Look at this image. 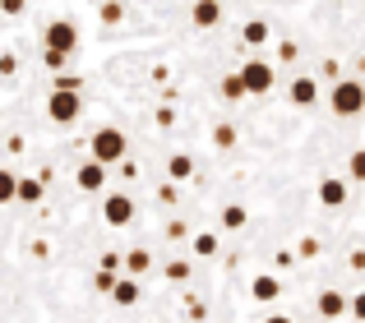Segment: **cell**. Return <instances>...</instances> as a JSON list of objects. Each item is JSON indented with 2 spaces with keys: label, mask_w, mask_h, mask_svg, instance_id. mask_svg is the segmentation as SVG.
Segmentation results:
<instances>
[{
  "label": "cell",
  "mask_w": 365,
  "mask_h": 323,
  "mask_svg": "<svg viewBox=\"0 0 365 323\" xmlns=\"http://www.w3.org/2000/svg\"><path fill=\"white\" fill-rule=\"evenodd\" d=\"M333 111H338V116H361L365 111V83L361 79H338L333 83Z\"/></svg>",
  "instance_id": "obj_1"
},
{
  "label": "cell",
  "mask_w": 365,
  "mask_h": 323,
  "mask_svg": "<svg viewBox=\"0 0 365 323\" xmlns=\"http://www.w3.org/2000/svg\"><path fill=\"white\" fill-rule=\"evenodd\" d=\"M125 134L120 129H98V134H93V162H102V166H116V162H125Z\"/></svg>",
  "instance_id": "obj_2"
},
{
  "label": "cell",
  "mask_w": 365,
  "mask_h": 323,
  "mask_svg": "<svg viewBox=\"0 0 365 323\" xmlns=\"http://www.w3.org/2000/svg\"><path fill=\"white\" fill-rule=\"evenodd\" d=\"M241 79H245L250 97H268L277 74H273V65H268V60H245V65H241Z\"/></svg>",
  "instance_id": "obj_3"
},
{
  "label": "cell",
  "mask_w": 365,
  "mask_h": 323,
  "mask_svg": "<svg viewBox=\"0 0 365 323\" xmlns=\"http://www.w3.org/2000/svg\"><path fill=\"white\" fill-rule=\"evenodd\" d=\"M79 111H83L79 92H61V88H56L51 102H46V116H51L56 125H70V120H79Z\"/></svg>",
  "instance_id": "obj_4"
},
{
  "label": "cell",
  "mask_w": 365,
  "mask_h": 323,
  "mask_svg": "<svg viewBox=\"0 0 365 323\" xmlns=\"http://www.w3.org/2000/svg\"><path fill=\"white\" fill-rule=\"evenodd\" d=\"M46 51H65V55H74V51H79V28L65 23V18H56V23L46 28Z\"/></svg>",
  "instance_id": "obj_5"
},
{
  "label": "cell",
  "mask_w": 365,
  "mask_h": 323,
  "mask_svg": "<svg viewBox=\"0 0 365 323\" xmlns=\"http://www.w3.org/2000/svg\"><path fill=\"white\" fill-rule=\"evenodd\" d=\"M102 217H107V226H130L134 203H130L125 194H107V203H102Z\"/></svg>",
  "instance_id": "obj_6"
},
{
  "label": "cell",
  "mask_w": 365,
  "mask_h": 323,
  "mask_svg": "<svg viewBox=\"0 0 365 323\" xmlns=\"http://www.w3.org/2000/svg\"><path fill=\"white\" fill-rule=\"evenodd\" d=\"M287 97H292L296 107H314V102H319V83H314L310 74H296L292 88H287Z\"/></svg>",
  "instance_id": "obj_7"
},
{
  "label": "cell",
  "mask_w": 365,
  "mask_h": 323,
  "mask_svg": "<svg viewBox=\"0 0 365 323\" xmlns=\"http://www.w3.org/2000/svg\"><path fill=\"white\" fill-rule=\"evenodd\" d=\"M74 180H79V189H88V194H98V189L107 185V166H102V162H83V166L74 171Z\"/></svg>",
  "instance_id": "obj_8"
},
{
  "label": "cell",
  "mask_w": 365,
  "mask_h": 323,
  "mask_svg": "<svg viewBox=\"0 0 365 323\" xmlns=\"http://www.w3.org/2000/svg\"><path fill=\"white\" fill-rule=\"evenodd\" d=\"M314 309H319L324 319H342V314H347L351 305H347V296H342V291H333V287H329V291H319V300H314Z\"/></svg>",
  "instance_id": "obj_9"
},
{
  "label": "cell",
  "mask_w": 365,
  "mask_h": 323,
  "mask_svg": "<svg viewBox=\"0 0 365 323\" xmlns=\"http://www.w3.org/2000/svg\"><path fill=\"white\" fill-rule=\"evenodd\" d=\"M319 203H324V208H342V203H347V185H342L338 176L319 180Z\"/></svg>",
  "instance_id": "obj_10"
},
{
  "label": "cell",
  "mask_w": 365,
  "mask_h": 323,
  "mask_svg": "<svg viewBox=\"0 0 365 323\" xmlns=\"http://www.w3.org/2000/svg\"><path fill=\"white\" fill-rule=\"evenodd\" d=\"M190 18H195L199 28H217V23H222V0H199Z\"/></svg>",
  "instance_id": "obj_11"
},
{
  "label": "cell",
  "mask_w": 365,
  "mask_h": 323,
  "mask_svg": "<svg viewBox=\"0 0 365 323\" xmlns=\"http://www.w3.org/2000/svg\"><path fill=\"white\" fill-rule=\"evenodd\" d=\"M139 296H143V291H139V282H134V277H120V282H116V287H111V300H116V305H120V309H130V305H139Z\"/></svg>",
  "instance_id": "obj_12"
},
{
  "label": "cell",
  "mask_w": 365,
  "mask_h": 323,
  "mask_svg": "<svg viewBox=\"0 0 365 323\" xmlns=\"http://www.w3.org/2000/svg\"><path fill=\"white\" fill-rule=\"evenodd\" d=\"M217 92H222V102H241V97H250V88H245L241 70H236V74H227V79L217 83Z\"/></svg>",
  "instance_id": "obj_13"
},
{
  "label": "cell",
  "mask_w": 365,
  "mask_h": 323,
  "mask_svg": "<svg viewBox=\"0 0 365 323\" xmlns=\"http://www.w3.org/2000/svg\"><path fill=\"white\" fill-rule=\"evenodd\" d=\"M167 176H171V180H176V185H185V180H190V176H195V162H190L185 153H176V157H171V162H167Z\"/></svg>",
  "instance_id": "obj_14"
},
{
  "label": "cell",
  "mask_w": 365,
  "mask_h": 323,
  "mask_svg": "<svg viewBox=\"0 0 365 323\" xmlns=\"http://www.w3.org/2000/svg\"><path fill=\"white\" fill-rule=\"evenodd\" d=\"M268 33H273V28H268L264 18H250V23L241 28V37H245L250 46H264V42H268Z\"/></svg>",
  "instance_id": "obj_15"
},
{
  "label": "cell",
  "mask_w": 365,
  "mask_h": 323,
  "mask_svg": "<svg viewBox=\"0 0 365 323\" xmlns=\"http://www.w3.org/2000/svg\"><path fill=\"white\" fill-rule=\"evenodd\" d=\"M250 291H255V300H277V296H282V282H277V277H255Z\"/></svg>",
  "instance_id": "obj_16"
},
{
  "label": "cell",
  "mask_w": 365,
  "mask_h": 323,
  "mask_svg": "<svg viewBox=\"0 0 365 323\" xmlns=\"http://www.w3.org/2000/svg\"><path fill=\"white\" fill-rule=\"evenodd\" d=\"M125 268H130L134 277H143V272L153 268V254L148 250H130V254H125Z\"/></svg>",
  "instance_id": "obj_17"
},
{
  "label": "cell",
  "mask_w": 365,
  "mask_h": 323,
  "mask_svg": "<svg viewBox=\"0 0 365 323\" xmlns=\"http://www.w3.org/2000/svg\"><path fill=\"white\" fill-rule=\"evenodd\" d=\"M19 180H24V176H14V171H0V203H14V198H19Z\"/></svg>",
  "instance_id": "obj_18"
},
{
  "label": "cell",
  "mask_w": 365,
  "mask_h": 323,
  "mask_svg": "<svg viewBox=\"0 0 365 323\" xmlns=\"http://www.w3.org/2000/svg\"><path fill=\"white\" fill-rule=\"evenodd\" d=\"M245 208L241 203H232V208H222V226H227V231H241V226H245Z\"/></svg>",
  "instance_id": "obj_19"
},
{
  "label": "cell",
  "mask_w": 365,
  "mask_h": 323,
  "mask_svg": "<svg viewBox=\"0 0 365 323\" xmlns=\"http://www.w3.org/2000/svg\"><path fill=\"white\" fill-rule=\"evenodd\" d=\"M19 198H24V203H37V198H42V180H19Z\"/></svg>",
  "instance_id": "obj_20"
},
{
  "label": "cell",
  "mask_w": 365,
  "mask_h": 323,
  "mask_svg": "<svg viewBox=\"0 0 365 323\" xmlns=\"http://www.w3.org/2000/svg\"><path fill=\"white\" fill-rule=\"evenodd\" d=\"M347 176L351 180H365V148H356V153L347 157Z\"/></svg>",
  "instance_id": "obj_21"
},
{
  "label": "cell",
  "mask_w": 365,
  "mask_h": 323,
  "mask_svg": "<svg viewBox=\"0 0 365 323\" xmlns=\"http://www.w3.org/2000/svg\"><path fill=\"white\" fill-rule=\"evenodd\" d=\"M46 70L65 74V70H70V55H65V51H46Z\"/></svg>",
  "instance_id": "obj_22"
},
{
  "label": "cell",
  "mask_w": 365,
  "mask_h": 323,
  "mask_svg": "<svg viewBox=\"0 0 365 323\" xmlns=\"http://www.w3.org/2000/svg\"><path fill=\"white\" fill-rule=\"evenodd\" d=\"M195 254L213 259V254H217V235H199V240H195Z\"/></svg>",
  "instance_id": "obj_23"
},
{
  "label": "cell",
  "mask_w": 365,
  "mask_h": 323,
  "mask_svg": "<svg viewBox=\"0 0 365 323\" xmlns=\"http://www.w3.org/2000/svg\"><path fill=\"white\" fill-rule=\"evenodd\" d=\"M213 144H217V148H232V144H236V129H232V125H217V129H213Z\"/></svg>",
  "instance_id": "obj_24"
},
{
  "label": "cell",
  "mask_w": 365,
  "mask_h": 323,
  "mask_svg": "<svg viewBox=\"0 0 365 323\" xmlns=\"http://www.w3.org/2000/svg\"><path fill=\"white\" fill-rule=\"evenodd\" d=\"M167 277H171V282H185V277H190V263H185V259H171V263H167Z\"/></svg>",
  "instance_id": "obj_25"
},
{
  "label": "cell",
  "mask_w": 365,
  "mask_h": 323,
  "mask_svg": "<svg viewBox=\"0 0 365 323\" xmlns=\"http://www.w3.org/2000/svg\"><path fill=\"white\" fill-rule=\"evenodd\" d=\"M120 14H125V9L116 5V0H107V5H102V23H120Z\"/></svg>",
  "instance_id": "obj_26"
},
{
  "label": "cell",
  "mask_w": 365,
  "mask_h": 323,
  "mask_svg": "<svg viewBox=\"0 0 365 323\" xmlns=\"http://www.w3.org/2000/svg\"><path fill=\"white\" fill-rule=\"evenodd\" d=\"M116 272H98V277H93V287H98V291H107V296H111V287H116Z\"/></svg>",
  "instance_id": "obj_27"
},
{
  "label": "cell",
  "mask_w": 365,
  "mask_h": 323,
  "mask_svg": "<svg viewBox=\"0 0 365 323\" xmlns=\"http://www.w3.org/2000/svg\"><path fill=\"white\" fill-rule=\"evenodd\" d=\"M116 268H120V254L107 250V254H102V272H116Z\"/></svg>",
  "instance_id": "obj_28"
},
{
  "label": "cell",
  "mask_w": 365,
  "mask_h": 323,
  "mask_svg": "<svg viewBox=\"0 0 365 323\" xmlns=\"http://www.w3.org/2000/svg\"><path fill=\"white\" fill-rule=\"evenodd\" d=\"M14 70H19V60H14V55L5 51V55H0V74H5V79H9V74H14Z\"/></svg>",
  "instance_id": "obj_29"
},
{
  "label": "cell",
  "mask_w": 365,
  "mask_h": 323,
  "mask_svg": "<svg viewBox=\"0 0 365 323\" xmlns=\"http://www.w3.org/2000/svg\"><path fill=\"white\" fill-rule=\"evenodd\" d=\"M351 314L365 319V291H356V300H351Z\"/></svg>",
  "instance_id": "obj_30"
},
{
  "label": "cell",
  "mask_w": 365,
  "mask_h": 323,
  "mask_svg": "<svg viewBox=\"0 0 365 323\" xmlns=\"http://www.w3.org/2000/svg\"><path fill=\"white\" fill-rule=\"evenodd\" d=\"M5 14L14 18V14H24V0H5Z\"/></svg>",
  "instance_id": "obj_31"
},
{
  "label": "cell",
  "mask_w": 365,
  "mask_h": 323,
  "mask_svg": "<svg viewBox=\"0 0 365 323\" xmlns=\"http://www.w3.org/2000/svg\"><path fill=\"white\" fill-rule=\"evenodd\" d=\"M264 323H296V319H287V314H268Z\"/></svg>",
  "instance_id": "obj_32"
}]
</instances>
